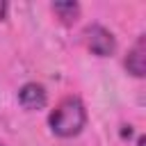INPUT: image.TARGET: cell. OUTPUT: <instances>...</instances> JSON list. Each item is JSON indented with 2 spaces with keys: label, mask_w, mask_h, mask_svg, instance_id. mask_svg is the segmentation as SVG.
Returning <instances> with one entry per match:
<instances>
[{
  "label": "cell",
  "mask_w": 146,
  "mask_h": 146,
  "mask_svg": "<svg viewBox=\"0 0 146 146\" xmlns=\"http://www.w3.org/2000/svg\"><path fill=\"white\" fill-rule=\"evenodd\" d=\"M50 128L55 135L59 137H73L82 130L87 114H84V105L78 98H64L50 114Z\"/></svg>",
  "instance_id": "cell-1"
},
{
  "label": "cell",
  "mask_w": 146,
  "mask_h": 146,
  "mask_svg": "<svg viewBox=\"0 0 146 146\" xmlns=\"http://www.w3.org/2000/svg\"><path fill=\"white\" fill-rule=\"evenodd\" d=\"M87 46H89V50H91L94 55L107 57V55H112V50H114V39H112V34H110L105 27L91 25V27H87Z\"/></svg>",
  "instance_id": "cell-2"
},
{
  "label": "cell",
  "mask_w": 146,
  "mask_h": 146,
  "mask_svg": "<svg viewBox=\"0 0 146 146\" xmlns=\"http://www.w3.org/2000/svg\"><path fill=\"white\" fill-rule=\"evenodd\" d=\"M18 100H21V105L27 107V110H39V107L46 105V91H43L41 84L30 82V84H25V87L18 91Z\"/></svg>",
  "instance_id": "cell-3"
},
{
  "label": "cell",
  "mask_w": 146,
  "mask_h": 146,
  "mask_svg": "<svg viewBox=\"0 0 146 146\" xmlns=\"http://www.w3.org/2000/svg\"><path fill=\"white\" fill-rule=\"evenodd\" d=\"M146 50H144V36H139V41L132 46V50L128 52V57H125V68L132 73V75H137V78H141L144 75V71H146Z\"/></svg>",
  "instance_id": "cell-4"
},
{
  "label": "cell",
  "mask_w": 146,
  "mask_h": 146,
  "mask_svg": "<svg viewBox=\"0 0 146 146\" xmlns=\"http://www.w3.org/2000/svg\"><path fill=\"white\" fill-rule=\"evenodd\" d=\"M52 11L59 14V18H62L64 23H71V21L78 18L80 7H78L75 2H55V5H52Z\"/></svg>",
  "instance_id": "cell-5"
},
{
  "label": "cell",
  "mask_w": 146,
  "mask_h": 146,
  "mask_svg": "<svg viewBox=\"0 0 146 146\" xmlns=\"http://www.w3.org/2000/svg\"><path fill=\"white\" fill-rule=\"evenodd\" d=\"M5 11H7V5H5V2H0V18L5 16Z\"/></svg>",
  "instance_id": "cell-6"
},
{
  "label": "cell",
  "mask_w": 146,
  "mask_h": 146,
  "mask_svg": "<svg viewBox=\"0 0 146 146\" xmlns=\"http://www.w3.org/2000/svg\"><path fill=\"white\" fill-rule=\"evenodd\" d=\"M144 144H146V139H144V137H139V139H137V146H144Z\"/></svg>",
  "instance_id": "cell-7"
}]
</instances>
